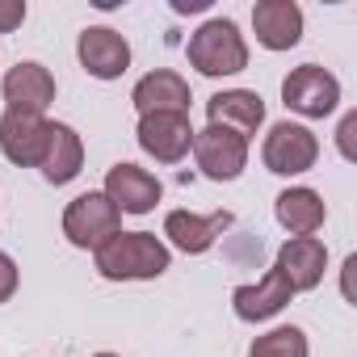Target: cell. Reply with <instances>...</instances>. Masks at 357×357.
Here are the masks:
<instances>
[{
  "mask_svg": "<svg viewBox=\"0 0 357 357\" xmlns=\"http://www.w3.org/2000/svg\"><path fill=\"white\" fill-rule=\"evenodd\" d=\"M93 265L105 282H151L172 265V252L151 231H114L93 252Z\"/></svg>",
  "mask_w": 357,
  "mask_h": 357,
  "instance_id": "1",
  "label": "cell"
},
{
  "mask_svg": "<svg viewBox=\"0 0 357 357\" xmlns=\"http://www.w3.org/2000/svg\"><path fill=\"white\" fill-rule=\"evenodd\" d=\"M185 55H190V63H194L202 76H211V80L236 76V72L248 68V43H244L240 26H236L231 17H211V22H202V26L190 34Z\"/></svg>",
  "mask_w": 357,
  "mask_h": 357,
  "instance_id": "2",
  "label": "cell"
},
{
  "mask_svg": "<svg viewBox=\"0 0 357 357\" xmlns=\"http://www.w3.org/2000/svg\"><path fill=\"white\" fill-rule=\"evenodd\" d=\"M118 223H122V215L101 190H89V194L72 198L68 211H63V236H68L72 248H93L97 252L114 231H122Z\"/></svg>",
  "mask_w": 357,
  "mask_h": 357,
  "instance_id": "3",
  "label": "cell"
},
{
  "mask_svg": "<svg viewBox=\"0 0 357 357\" xmlns=\"http://www.w3.org/2000/svg\"><path fill=\"white\" fill-rule=\"evenodd\" d=\"M282 105L303 118H328L340 105V80L319 63H303L282 80Z\"/></svg>",
  "mask_w": 357,
  "mask_h": 357,
  "instance_id": "4",
  "label": "cell"
},
{
  "mask_svg": "<svg viewBox=\"0 0 357 357\" xmlns=\"http://www.w3.org/2000/svg\"><path fill=\"white\" fill-rule=\"evenodd\" d=\"M261 160L269 172L278 176H298V172H311L315 160H319V139L315 130H307L303 122H278L269 126L265 143H261Z\"/></svg>",
  "mask_w": 357,
  "mask_h": 357,
  "instance_id": "5",
  "label": "cell"
},
{
  "mask_svg": "<svg viewBox=\"0 0 357 357\" xmlns=\"http://www.w3.org/2000/svg\"><path fill=\"white\" fill-rule=\"evenodd\" d=\"M190 151L198 160V172L211 176V181H236V176L248 168V139H240L236 130H223V126L194 130Z\"/></svg>",
  "mask_w": 357,
  "mask_h": 357,
  "instance_id": "6",
  "label": "cell"
},
{
  "mask_svg": "<svg viewBox=\"0 0 357 357\" xmlns=\"http://www.w3.org/2000/svg\"><path fill=\"white\" fill-rule=\"evenodd\" d=\"M135 139L151 160L181 164L194 147V126H190V114H143Z\"/></svg>",
  "mask_w": 357,
  "mask_h": 357,
  "instance_id": "7",
  "label": "cell"
},
{
  "mask_svg": "<svg viewBox=\"0 0 357 357\" xmlns=\"http://www.w3.org/2000/svg\"><path fill=\"white\" fill-rule=\"evenodd\" d=\"M76 59L93 80H118L130 68V43L109 26H89L76 38Z\"/></svg>",
  "mask_w": 357,
  "mask_h": 357,
  "instance_id": "8",
  "label": "cell"
},
{
  "mask_svg": "<svg viewBox=\"0 0 357 357\" xmlns=\"http://www.w3.org/2000/svg\"><path fill=\"white\" fill-rule=\"evenodd\" d=\"M47 139H51V122L38 114L5 109V118H0V151L17 168H38L47 155Z\"/></svg>",
  "mask_w": 357,
  "mask_h": 357,
  "instance_id": "9",
  "label": "cell"
},
{
  "mask_svg": "<svg viewBox=\"0 0 357 357\" xmlns=\"http://www.w3.org/2000/svg\"><path fill=\"white\" fill-rule=\"evenodd\" d=\"M236 223L231 211H215V215H194V211H168L164 215V236L172 248H181L190 257H202L215 248V240Z\"/></svg>",
  "mask_w": 357,
  "mask_h": 357,
  "instance_id": "10",
  "label": "cell"
},
{
  "mask_svg": "<svg viewBox=\"0 0 357 357\" xmlns=\"http://www.w3.org/2000/svg\"><path fill=\"white\" fill-rule=\"evenodd\" d=\"M0 93H5V105H9L13 114H38V118H43V114L51 109V101H55V76H51L43 63L26 59V63H17V68L5 72Z\"/></svg>",
  "mask_w": 357,
  "mask_h": 357,
  "instance_id": "11",
  "label": "cell"
},
{
  "mask_svg": "<svg viewBox=\"0 0 357 357\" xmlns=\"http://www.w3.org/2000/svg\"><path fill=\"white\" fill-rule=\"evenodd\" d=\"M114 206H118V215H147V211H155V202H160V181L147 172V168H139V164H114L109 172H105V190H101Z\"/></svg>",
  "mask_w": 357,
  "mask_h": 357,
  "instance_id": "12",
  "label": "cell"
},
{
  "mask_svg": "<svg viewBox=\"0 0 357 357\" xmlns=\"http://www.w3.org/2000/svg\"><path fill=\"white\" fill-rule=\"evenodd\" d=\"M130 101H135L139 118H143V114H190L194 93H190V80H185L181 72L155 68V72H147V76L135 84Z\"/></svg>",
  "mask_w": 357,
  "mask_h": 357,
  "instance_id": "13",
  "label": "cell"
},
{
  "mask_svg": "<svg viewBox=\"0 0 357 357\" xmlns=\"http://www.w3.org/2000/svg\"><path fill=\"white\" fill-rule=\"evenodd\" d=\"M286 282H290V290L298 294V290H315L319 282H324V269H328V248H324V240H315V236H290L282 248H278V265H273Z\"/></svg>",
  "mask_w": 357,
  "mask_h": 357,
  "instance_id": "14",
  "label": "cell"
},
{
  "mask_svg": "<svg viewBox=\"0 0 357 357\" xmlns=\"http://www.w3.org/2000/svg\"><path fill=\"white\" fill-rule=\"evenodd\" d=\"M206 118H211V126H223V130H236L240 139H252L265 122V101L252 89H223L206 101Z\"/></svg>",
  "mask_w": 357,
  "mask_h": 357,
  "instance_id": "15",
  "label": "cell"
},
{
  "mask_svg": "<svg viewBox=\"0 0 357 357\" xmlns=\"http://www.w3.org/2000/svg\"><path fill=\"white\" fill-rule=\"evenodd\" d=\"M252 30L265 51H290L303 43V9L294 0H261L252 9Z\"/></svg>",
  "mask_w": 357,
  "mask_h": 357,
  "instance_id": "16",
  "label": "cell"
},
{
  "mask_svg": "<svg viewBox=\"0 0 357 357\" xmlns=\"http://www.w3.org/2000/svg\"><path fill=\"white\" fill-rule=\"evenodd\" d=\"M290 298H294V290H290V282H286L278 269H269V273H265L261 282H252V286H236V290H231V307H236V315H240L244 324L273 319Z\"/></svg>",
  "mask_w": 357,
  "mask_h": 357,
  "instance_id": "17",
  "label": "cell"
},
{
  "mask_svg": "<svg viewBox=\"0 0 357 357\" xmlns=\"http://www.w3.org/2000/svg\"><path fill=\"white\" fill-rule=\"evenodd\" d=\"M43 176L51 185H68L84 168V139L68 126V122H51V139H47V155H43Z\"/></svg>",
  "mask_w": 357,
  "mask_h": 357,
  "instance_id": "18",
  "label": "cell"
},
{
  "mask_svg": "<svg viewBox=\"0 0 357 357\" xmlns=\"http://www.w3.org/2000/svg\"><path fill=\"white\" fill-rule=\"evenodd\" d=\"M273 215H278V223H282L290 236H315V231L324 227V219H328V206H324V198H319L315 190L290 185V190L278 194Z\"/></svg>",
  "mask_w": 357,
  "mask_h": 357,
  "instance_id": "19",
  "label": "cell"
},
{
  "mask_svg": "<svg viewBox=\"0 0 357 357\" xmlns=\"http://www.w3.org/2000/svg\"><path fill=\"white\" fill-rule=\"evenodd\" d=\"M307 353H311L307 349V332L294 328V324L273 328V332H265V336H257L248 344V357H307Z\"/></svg>",
  "mask_w": 357,
  "mask_h": 357,
  "instance_id": "20",
  "label": "cell"
},
{
  "mask_svg": "<svg viewBox=\"0 0 357 357\" xmlns=\"http://www.w3.org/2000/svg\"><path fill=\"white\" fill-rule=\"evenodd\" d=\"M17 282H22L17 261H13L9 252H0V303H9V298L17 294Z\"/></svg>",
  "mask_w": 357,
  "mask_h": 357,
  "instance_id": "21",
  "label": "cell"
},
{
  "mask_svg": "<svg viewBox=\"0 0 357 357\" xmlns=\"http://www.w3.org/2000/svg\"><path fill=\"white\" fill-rule=\"evenodd\" d=\"M26 22V0H0V34H13Z\"/></svg>",
  "mask_w": 357,
  "mask_h": 357,
  "instance_id": "22",
  "label": "cell"
},
{
  "mask_svg": "<svg viewBox=\"0 0 357 357\" xmlns=\"http://www.w3.org/2000/svg\"><path fill=\"white\" fill-rule=\"evenodd\" d=\"M353 130H357V114H344V122H340V155L344 160H353Z\"/></svg>",
  "mask_w": 357,
  "mask_h": 357,
  "instance_id": "23",
  "label": "cell"
},
{
  "mask_svg": "<svg viewBox=\"0 0 357 357\" xmlns=\"http://www.w3.org/2000/svg\"><path fill=\"white\" fill-rule=\"evenodd\" d=\"M172 9H176V13H198V9H206V0H176Z\"/></svg>",
  "mask_w": 357,
  "mask_h": 357,
  "instance_id": "24",
  "label": "cell"
},
{
  "mask_svg": "<svg viewBox=\"0 0 357 357\" xmlns=\"http://www.w3.org/2000/svg\"><path fill=\"white\" fill-rule=\"evenodd\" d=\"M93 357H118V353H93Z\"/></svg>",
  "mask_w": 357,
  "mask_h": 357,
  "instance_id": "25",
  "label": "cell"
}]
</instances>
